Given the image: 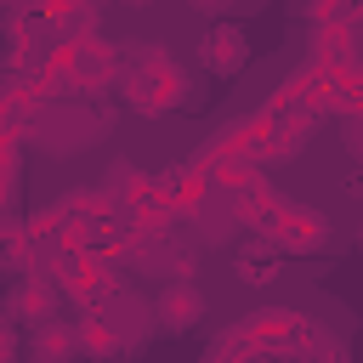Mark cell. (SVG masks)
<instances>
[{"label":"cell","instance_id":"cell-1","mask_svg":"<svg viewBox=\"0 0 363 363\" xmlns=\"http://www.w3.org/2000/svg\"><path fill=\"white\" fill-rule=\"evenodd\" d=\"M244 62H250L244 28H238V23H216V28L204 34V68H210V74H238Z\"/></svg>","mask_w":363,"mask_h":363},{"label":"cell","instance_id":"cell-2","mask_svg":"<svg viewBox=\"0 0 363 363\" xmlns=\"http://www.w3.org/2000/svg\"><path fill=\"white\" fill-rule=\"evenodd\" d=\"M204 318V295L193 289V284H170L164 295H159V323L164 329H193Z\"/></svg>","mask_w":363,"mask_h":363},{"label":"cell","instance_id":"cell-3","mask_svg":"<svg viewBox=\"0 0 363 363\" xmlns=\"http://www.w3.org/2000/svg\"><path fill=\"white\" fill-rule=\"evenodd\" d=\"M187 6H199V11H227L233 0H187Z\"/></svg>","mask_w":363,"mask_h":363},{"label":"cell","instance_id":"cell-4","mask_svg":"<svg viewBox=\"0 0 363 363\" xmlns=\"http://www.w3.org/2000/svg\"><path fill=\"white\" fill-rule=\"evenodd\" d=\"M357 250H363V221H357Z\"/></svg>","mask_w":363,"mask_h":363}]
</instances>
